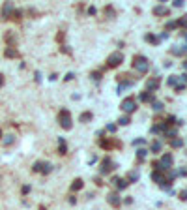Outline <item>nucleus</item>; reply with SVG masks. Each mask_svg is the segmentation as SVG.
I'll return each mask as SVG.
<instances>
[{"instance_id": "obj_9", "label": "nucleus", "mask_w": 187, "mask_h": 210, "mask_svg": "<svg viewBox=\"0 0 187 210\" xmlns=\"http://www.w3.org/2000/svg\"><path fill=\"white\" fill-rule=\"evenodd\" d=\"M159 84H161V79L159 77H150L146 81V92H152V94H153V92L159 88Z\"/></svg>"}, {"instance_id": "obj_43", "label": "nucleus", "mask_w": 187, "mask_h": 210, "mask_svg": "<svg viewBox=\"0 0 187 210\" xmlns=\"http://www.w3.org/2000/svg\"><path fill=\"white\" fill-rule=\"evenodd\" d=\"M88 13H90V15H96V8L90 6V8H88Z\"/></svg>"}, {"instance_id": "obj_46", "label": "nucleus", "mask_w": 187, "mask_h": 210, "mask_svg": "<svg viewBox=\"0 0 187 210\" xmlns=\"http://www.w3.org/2000/svg\"><path fill=\"white\" fill-rule=\"evenodd\" d=\"M183 68H185V69H187V60H183Z\"/></svg>"}, {"instance_id": "obj_36", "label": "nucleus", "mask_w": 187, "mask_h": 210, "mask_svg": "<svg viewBox=\"0 0 187 210\" xmlns=\"http://www.w3.org/2000/svg\"><path fill=\"white\" fill-rule=\"evenodd\" d=\"M180 199H181V201H187V190H181V191H180Z\"/></svg>"}, {"instance_id": "obj_27", "label": "nucleus", "mask_w": 187, "mask_h": 210, "mask_svg": "<svg viewBox=\"0 0 187 210\" xmlns=\"http://www.w3.org/2000/svg\"><path fill=\"white\" fill-rule=\"evenodd\" d=\"M146 154H148V150H146V148H138V150H137V158H138V161H144Z\"/></svg>"}, {"instance_id": "obj_44", "label": "nucleus", "mask_w": 187, "mask_h": 210, "mask_svg": "<svg viewBox=\"0 0 187 210\" xmlns=\"http://www.w3.org/2000/svg\"><path fill=\"white\" fill-rule=\"evenodd\" d=\"M94 182H96V184H97V186H101V184H103V180H101V178H99V176H96V178H94Z\"/></svg>"}, {"instance_id": "obj_3", "label": "nucleus", "mask_w": 187, "mask_h": 210, "mask_svg": "<svg viewBox=\"0 0 187 210\" xmlns=\"http://www.w3.org/2000/svg\"><path fill=\"white\" fill-rule=\"evenodd\" d=\"M58 124H60L64 130H71L73 118H71V113H69L67 109H60V113H58Z\"/></svg>"}, {"instance_id": "obj_38", "label": "nucleus", "mask_w": 187, "mask_h": 210, "mask_svg": "<svg viewBox=\"0 0 187 210\" xmlns=\"http://www.w3.org/2000/svg\"><path fill=\"white\" fill-rule=\"evenodd\" d=\"M146 141H144V139H135V141H133V145H137V146H140V145H144Z\"/></svg>"}, {"instance_id": "obj_7", "label": "nucleus", "mask_w": 187, "mask_h": 210, "mask_svg": "<svg viewBox=\"0 0 187 210\" xmlns=\"http://www.w3.org/2000/svg\"><path fill=\"white\" fill-rule=\"evenodd\" d=\"M116 167H118V165H116V163H114V161H112V159L109 158V156H107V158H103V159H101V167H99V173H101V175H109V173H112V171H114Z\"/></svg>"}, {"instance_id": "obj_48", "label": "nucleus", "mask_w": 187, "mask_h": 210, "mask_svg": "<svg viewBox=\"0 0 187 210\" xmlns=\"http://www.w3.org/2000/svg\"><path fill=\"white\" fill-rule=\"evenodd\" d=\"M39 210H47V208H43V206H41V208H39Z\"/></svg>"}, {"instance_id": "obj_29", "label": "nucleus", "mask_w": 187, "mask_h": 210, "mask_svg": "<svg viewBox=\"0 0 187 210\" xmlns=\"http://www.w3.org/2000/svg\"><path fill=\"white\" fill-rule=\"evenodd\" d=\"M129 122H131L129 114H124V116H120V118H118V124H120V126H127Z\"/></svg>"}, {"instance_id": "obj_16", "label": "nucleus", "mask_w": 187, "mask_h": 210, "mask_svg": "<svg viewBox=\"0 0 187 210\" xmlns=\"http://www.w3.org/2000/svg\"><path fill=\"white\" fill-rule=\"evenodd\" d=\"M170 53H172L174 56H183V55H187V45H183V47H178V45H174V47L170 49Z\"/></svg>"}, {"instance_id": "obj_12", "label": "nucleus", "mask_w": 187, "mask_h": 210, "mask_svg": "<svg viewBox=\"0 0 187 210\" xmlns=\"http://www.w3.org/2000/svg\"><path fill=\"white\" fill-rule=\"evenodd\" d=\"M161 135H163V137H167V139H174V137H178L176 128H170V126H167V124H165V128H163Z\"/></svg>"}, {"instance_id": "obj_20", "label": "nucleus", "mask_w": 187, "mask_h": 210, "mask_svg": "<svg viewBox=\"0 0 187 210\" xmlns=\"http://www.w3.org/2000/svg\"><path fill=\"white\" fill-rule=\"evenodd\" d=\"M92 118H94V114H92L90 111H84V113H82V114L79 116V122H82V124H86V122H90Z\"/></svg>"}, {"instance_id": "obj_28", "label": "nucleus", "mask_w": 187, "mask_h": 210, "mask_svg": "<svg viewBox=\"0 0 187 210\" xmlns=\"http://www.w3.org/2000/svg\"><path fill=\"white\" fill-rule=\"evenodd\" d=\"M103 13H107V15H109V19H114V15H116V11H114V8H112V6H105Z\"/></svg>"}, {"instance_id": "obj_24", "label": "nucleus", "mask_w": 187, "mask_h": 210, "mask_svg": "<svg viewBox=\"0 0 187 210\" xmlns=\"http://www.w3.org/2000/svg\"><path fill=\"white\" fill-rule=\"evenodd\" d=\"M144 39H146L148 43H152V45H157L161 38H157V36H153V34H146V36H144Z\"/></svg>"}, {"instance_id": "obj_23", "label": "nucleus", "mask_w": 187, "mask_h": 210, "mask_svg": "<svg viewBox=\"0 0 187 210\" xmlns=\"http://www.w3.org/2000/svg\"><path fill=\"white\" fill-rule=\"evenodd\" d=\"M170 146L172 148H181L183 146V141H181L180 137H174V139H170Z\"/></svg>"}, {"instance_id": "obj_37", "label": "nucleus", "mask_w": 187, "mask_h": 210, "mask_svg": "<svg viewBox=\"0 0 187 210\" xmlns=\"http://www.w3.org/2000/svg\"><path fill=\"white\" fill-rule=\"evenodd\" d=\"M172 6H174V8H181V6H183V0H174Z\"/></svg>"}, {"instance_id": "obj_2", "label": "nucleus", "mask_w": 187, "mask_h": 210, "mask_svg": "<svg viewBox=\"0 0 187 210\" xmlns=\"http://www.w3.org/2000/svg\"><path fill=\"white\" fill-rule=\"evenodd\" d=\"M131 66H133L135 72H138V73H146L148 69H150V62H148V58L142 56V55H135Z\"/></svg>"}, {"instance_id": "obj_19", "label": "nucleus", "mask_w": 187, "mask_h": 210, "mask_svg": "<svg viewBox=\"0 0 187 210\" xmlns=\"http://www.w3.org/2000/svg\"><path fill=\"white\" fill-rule=\"evenodd\" d=\"M58 154H62V156H64V154H67V145H66V139H62V137L58 139Z\"/></svg>"}, {"instance_id": "obj_8", "label": "nucleus", "mask_w": 187, "mask_h": 210, "mask_svg": "<svg viewBox=\"0 0 187 210\" xmlns=\"http://www.w3.org/2000/svg\"><path fill=\"white\" fill-rule=\"evenodd\" d=\"M34 173H43V175H49L53 171V165L49 161H36L34 163V167H32Z\"/></svg>"}, {"instance_id": "obj_4", "label": "nucleus", "mask_w": 187, "mask_h": 210, "mask_svg": "<svg viewBox=\"0 0 187 210\" xmlns=\"http://www.w3.org/2000/svg\"><path fill=\"white\" fill-rule=\"evenodd\" d=\"M122 62H124V55H122L120 51H114V53H110V55H109L107 64H105V69L118 68V66H122Z\"/></svg>"}, {"instance_id": "obj_22", "label": "nucleus", "mask_w": 187, "mask_h": 210, "mask_svg": "<svg viewBox=\"0 0 187 210\" xmlns=\"http://www.w3.org/2000/svg\"><path fill=\"white\" fill-rule=\"evenodd\" d=\"M161 148H163V146H161V141H153V143L150 145V152H152V154H159Z\"/></svg>"}, {"instance_id": "obj_40", "label": "nucleus", "mask_w": 187, "mask_h": 210, "mask_svg": "<svg viewBox=\"0 0 187 210\" xmlns=\"http://www.w3.org/2000/svg\"><path fill=\"white\" fill-rule=\"evenodd\" d=\"M64 38H66V34L60 30V32H58V36H56V39H58V41H64Z\"/></svg>"}, {"instance_id": "obj_11", "label": "nucleus", "mask_w": 187, "mask_h": 210, "mask_svg": "<svg viewBox=\"0 0 187 210\" xmlns=\"http://www.w3.org/2000/svg\"><path fill=\"white\" fill-rule=\"evenodd\" d=\"M13 11H15V6H13L11 2H6L4 8H2V19H10Z\"/></svg>"}, {"instance_id": "obj_6", "label": "nucleus", "mask_w": 187, "mask_h": 210, "mask_svg": "<svg viewBox=\"0 0 187 210\" xmlns=\"http://www.w3.org/2000/svg\"><path fill=\"white\" fill-rule=\"evenodd\" d=\"M99 146L105 148V150H110V148H122V141H118V139H99Z\"/></svg>"}, {"instance_id": "obj_21", "label": "nucleus", "mask_w": 187, "mask_h": 210, "mask_svg": "<svg viewBox=\"0 0 187 210\" xmlns=\"http://www.w3.org/2000/svg\"><path fill=\"white\" fill-rule=\"evenodd\" d=\"M82 186H84L82 178H75V180L71 182V190H73V191H79V190H82Z\"/></svg>"}, {"instance_id": "obj_35", "label": "nucleus", "mask_w": 187, "mask_h": 210, "mask_svg": "<svg viewBox=\"0 0 187 210\" xmlns=\"http://www.w3.org/2000/svg\"><path fill=\"white\" fill-rule=\"evenodd\" d=\"M13 139H15L13 135H8V137L4 139V145H11V143H13Z\"/></svg>"}, {"instance_id": "obj_5", "label": "nucleus", "mask_w": 187, "mask_h": 210, "mask_svg": "<svg viewBox=\"0 0 187 210\" xmlns=\"http://www.w3.org/2000/svg\"><path fill=\"white\" fill-rule=\"evenodd\" d=\"M120 109H122L125 114H131V113H135V111H137V100H135L133 96L125 98V100L120 103Z\"/></svg>"}, {"instance_id": "obj_14", "label": "nucleus", "mask_w": 187, "mask_h": 210, "mask_svg": "<svg viewBox=\"0 0 187 210\" xmlns=\"http://www.w3.org/2000/svg\"><path fill=\"white\" fill-rule=\"evenodd\" d=\"M138 100H140V101H144V103H153V101H155L153 94H152V92H146V90L138 96Z\"/></svg>"}, {"instance_id": "obj_45", "label": "nucleus", "mask_w": 187, "mask_h": 210, "mask_svg": "<svg viewBox=\"0 0 187 210\" xmlns=\"http://www.w3.org/2000/svg\"><path fill=\"white\" fill-rule=\"evenodd\" d=\"M2 84H4V75L0 73V86H2Z\"/></svg>"}, {"instance_id": "obj_1", "label": "nucleus", "mask_w": 187, "mask_h": 210, "mask_svg": "<svg viewBox=\"0 0 187 210\" xmlns=\"http://www.w3.org/2000/svg\"><path fill=\"white\" fill-rule=\"evenodd\" d=\"M172 163H174V158H172V154L167 152V154H163V156H161L159 161H153V163H152V167H155V171L165 173V171L172 169Z\"/></svg>"}, {"instance_id": "obj_31", "label": "nucleus", "mask_w": 187, "mask_h": 210, "mask_svg": "<svg viewBox=\"0 0 187 210\" xmlns=\"http://www.w3.org/2000/svg\"><path fill=\"white\" fill-rule=\"evenodd\" d=\"M167 83H169V84H170V86H176V84H178V75H170V77H169V81H167Z\"/></svg>"}, {"instance_id": "obj_42", "label": "nucleus", "mask_w": 187, "mask_h": 210, "mask_svg": "<svg viewBox=\"0 0 187 210\" xmlns=\"http://www.w3.org/2000/svg\"><path fill=\"white\" fill-rule=\"evenodd\" d=\"M73 77H75V75H73V73H71V72H69V73H67V75H66V77H64V79H66V81H71V79H73Z\"/></svg>"}, {"instance_id": "obj_39", "label": "nucleus", "mask_w": 187, "mask_h": 210, "mask_svg": "<svg viewBox=\"0 0 187 210\" xmlns=\"http://www.w3.org/2000/svg\"><path fill=\"white\" fill-rule=\"evenodd\" d=\"M107 131L114 133V131H116V124H109V126H107Z\"/></svg>"}, {"instance_id": "obj_30", "label": "nucleus", "mask_w": 187, "mask_h": 210, "mask_svg": "<svg viewBox=\"0 0 187 210\" xmlns=\"http://www.w3.org/2000/svg\"><path fill=\"white\" fill-rule=\"evenodd\" d=\"M21 15H22V13H21V10H15V11L11 13V17H10V19H11V21H17V23H19V21H21Z\"/></svg>"}, {"instance_id": "obj_34", "label": "nucleus", "mask_w": 187, "mask_h": 210, "mask_svg": "<svg viewBox=\"0 0 187 210\" xmlns=\"http://www.w3.org/2000/svg\"><path fill=\"white\" fill-rule=\"evenodd\" d=\"M163 107H165V105H163L161 101H153V111H161Z\"/></svg>"}, {"instance_id": "obj_25", "label": "nucleus", "mask_w": 187, "mask_h": 210, "mask_svg": "<svg viewBox=\"0 0 187 210\" xmlns=\"http://www.w3.org/2000/svg\"><path fill=\"white\" fill-rule=\"evenodd\" d=\"M125 180H127L129 184H131V182H137V180H138V173H137V171H129Z\"/></svg>"}, {"instance_id": "obj_17", "label": "nucleus", "mask_w": 187, "mask_h": 210, "mask_svg": "<svg viewBox=\"0 0 187 210\" xmlns=\"http://www.w3.org/2000/svg\"><path fill=\"white\" fill-rule=\"evenodd\" d=\"M4 56H6V58H19V51H17L15 47H6Z\"/></svg>"}, {"instance_id": "obj_32", "label": "nucleus", "mask_w": 187, "mask_h": 210, "mask_svg": "<svg viewBox=\"0 0 187 210\" xmlns=\"http://www.w3.org/2000/svg\"><path fill=\"white\" fill-rule=\"evenodd\" d=\"M90 77H92L94 81H99V79H101V72H92Z\"/></svg>"}, {"instance_id": "obj_18", "label": "nucleus", "mask_w": 187, "mask_h": 210, "mask_svg": "<svg viewBox=\"0 0 187 210\" xmlns=\"http://www.w3.org/2000/svg\"><path fill=\"white\" fill-rule=\"evenodd\" d=\"M152 180L157 182V184H163V182H165V175H163L161 171H153L152 173Z\"/></svg>"}, {"instance_id": "obj_47", "label": "nucleus", "mask_w": 187, "mask_h": 210, "mask_svg": "<svg viewBox=\"0 0 187 210\" xmlns=\"http://www.w3.org/2000/svg\"><path fill=\"white\" fill-rule=\"evenodd\" d=\"M0 139H2V130H0Z\"/></svg>"}, {"instance_id": "obj_13", "label": "nucleus", "mask_w": 187, "mask_h": 210, "mask_svg": "<svg viewBox=\"0 0 187 210\" xmlns=\"http://www.w3.org/2000/svg\"><path fill=\"white\" fill-rule=\"evenodd\" d=\"M107 201L112 204V206H120V203H122V199H120V195L116 193V191H110L109 195H107Z\"/></svg>"}, {"instance_id": "obj_10", "label": "nucleus", "mask_w": 187, "mask_h": 210, "mask_svg": "<svg viewBox=\"0 0 187 210\" xmlns=\"http://www.w3.org/2000/svg\"><path fill=\"white\" fill-rule=\"evenodd\" d=\"M114 186H116V190H125L127 186H129V182L125 180V178H120V176H112V180H110Z\"/></svg>"}, {"instance_id": "obj_26", "label": "nucleus", "mask_w": 187, "mask_h": 210, "mask_svg": "<svg viewBox=\"0 0 187 210\" xmlns=\"http://www.w3.org/2000/svg\"><path fill=\"white\" fill-rule=\"evenodd\" d=\"M176 27L178 28H187V15H183V17H180L176 21Z\"/></svg>"}, {"instance_id": "obj_15", "label": "nucleus", "mask_w": 187, "mask_h": 210, "mask_svg": "<svg viewBox=\"0 0 187 210\" xmlns=\"http://www.w3.org/2000/svg\"><path fill=\"white\" fill-rule=\"evenodd\" d=\"M169 13H170V10L165 8V4H157L153 8V15H169Z\"/></svg>"}, {"instance_id": "obj_41", "label": "nucleus", "mask_w": 187, "mask_h": 210, "mask_svg": "<svg viewBox=\"0 0 187 210\" xmlns=\"http://www.w3.org/2000/svg\"><path fill=\"white\" fill-rule=\"evenodd\" d=\"M30 191V186H22V195H26Z\"/></svg>"}, {"instance_id": "obj_33", "label": "nucleus", "mask_w": 187, "mask_h": 210, "mask_svg": "<svg viewBox=\"0 0 187 210\" xmlns=\"http://www.w3.org/2000/svg\"><path fill=\"white\" fill-rule=\"evenodd\" d=\"M165 28H167V30H172V28H176V21H169ZM167 30H165V32H167Z\"/></svg>"}]
</instances>
